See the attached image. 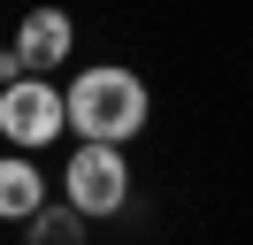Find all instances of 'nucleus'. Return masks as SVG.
<instances>
[{
  "label": "nucleus",
  "mask_w": 253,
  "mask_h": 245,
  "mask_svg": "<svg viewBox=\"0 0 253 245\" xmlns=\"http://www.w3.org/2000/svg\"><path fill=\"white\" fill-rule=\"evenodd\" d=\"M62 100H69V122H77L84 138H115V146L138 138L146 130V107H154L130 69H77V84H69Z\"/></svg>",
  "instance_id": "nucleus-1"
},
{
  "label": "nucleus",
  "mask_w": 253,
  "mask_h": 245,
  "mask_svg": "<svg viewBox=\"0 0 253 245\" xmlns=\"http://www.w3.org/2000/svg\"><path fill=\"white\" fill-rule=\"evenodd\" d=\"M69 122V100L46 84V77H8V92H0V130H8V146H46V138H62Z\"/></svg>",
  "instance_id": "nucleus-2"
},
{
  "label": "nucleus",
  "mask_w": 253,
  "mask_h": 245,
  "mask_svg": "<svg viewBox=\"0 0 253 245\" xmlns=\"http://www.w3.org/2000/svg\"><path fill=\"white\" fill-rule=\"evenodd\" d=\"M69 207L77 214H115L123 207V192H130V168H123V153H115V138H84L77 153H69Z\"/></svg>",
  "instance_id": "nucleus-3"
},
{
  "label": "nucleus",
  "mask_w": 253,
  "mask_h": 245,
  "mask_svg": "<svg viewBox=\"0 0 253 245\" xmlns=\"http://www.w3.org/2000/svg\"><path fill=\"white\" fill-rule=\"evenodd\" d=\"M16 61L23 69H62L69 61V15L62 8H31L16 31Z\"/></svg>",
  "instance_id": "nucleus-4"
},
{
  "label": "nucleus",
  "mask_w": 253,
  "mask_h": 245,
  "mask_svg": "<svg viewBox=\"0 0 253 245\" xmlns=\"http://www.w3.org/2000/svg\"><path fill=\"white\" fill-rule=\"evenodd\" d=\"M46 184H39V168L31 161H16V153H8V161H0V214H23V222H31L39 207H46Z\"/></svg>",
  "instance_id": "nucleus-5"
},
{
  "label": "nucleus",
  "mask_w": 253,
  "mask_h": 245,
  "mask_svg": "<svg viewBox=\"0 0 253 245\" xmlns=\"http://www.w3.org/2000/svg\"><path fill=\"white\" fill-rule=\"evenodd\" d=\"M31 245H84V214L69 207V199L62 207H39L31 214Z\"/></svg>",
  "instance_id": "nucleus-6"
}]
</instances>
